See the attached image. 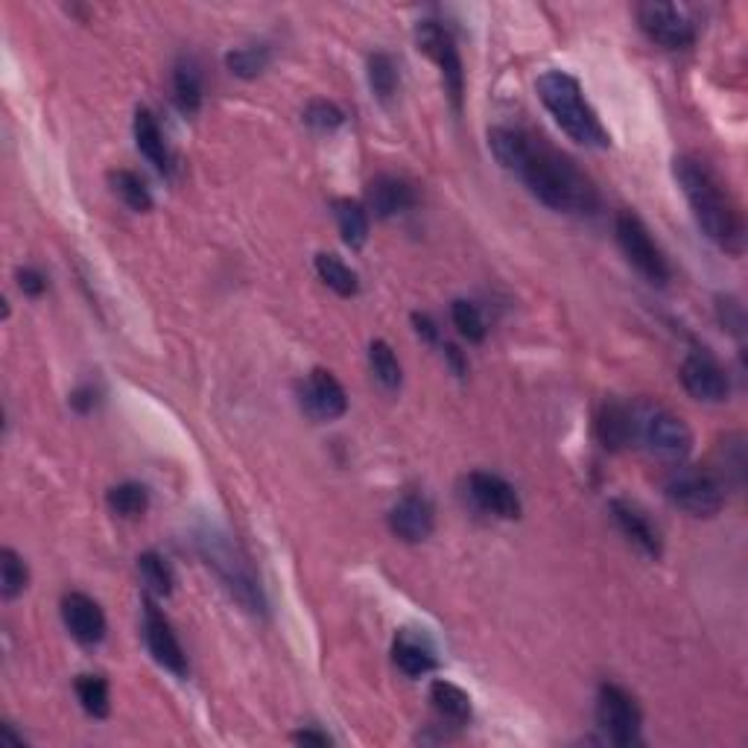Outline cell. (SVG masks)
Here are the masks:
<instances>
[{"mask_svg": "<svg viewBox=\"0 0 748 748\" xmlns=\"http://www.w3.org/2000/svg\"><path fill=\"white\" fill-rule=\"evenodd\" d=\"M489 147L497 164L503 167L506 173L518 176L529 193L550 211L579 213V217L597 213V184L568 156L547 147L541 138L523 129L495 127L489 132Z\"/></svg>", "mask_w": 748, "mask_h": 748, "instance_id": "6da1fadb", "label": "cell"}, {"mask_svg": "<svg viewBox=\"0 0 748 748\" xmlns=\"http://www.w3.org/2000/svg\"><path fill=\"white\" fill-rule=\"evenodd\" d=\"M672 176L678 188L685 193L687 206L694 211L696 226L710 243L719 246L722 252L740 255L746 246V226L742 213L731 193L722 188V181L714 176L708 164H701L699 158L681 156L672 161Z\"/></svg>", "mask_w": 748, "mask_h": 748, "instance_id": "7a4b0ae2", "label": "cell"}, {"mask_svg": "<svg viewBox=\"0 0 748 748\" xmlns=\"http://www.w3.org/2000/svg\"><path fill=\"white\" fill-rule=\"evenodd\" d=\"M197 550L237 606L255 617H267V597L252 561L226 529L217 523H202L197 529Z\"/></svg>", "mask_w": 748, "mask_h": 748, "instance_id": "3957f363", "label": "cell"}, {"mask_svg": "<svg viewBox=\"0 0 748 748\" xmlns=\"http://www.w3.org/2000/svg\"><path fill=\"white\" fill-rule=\"evenodd\" d=\"M536 91L543 109L550 111V118L559 123V129L570 141L588 147V150L611 147V134L606 132L594 106L585 100L579 79L565 71H547L538 77Z\"/></svg>", "mask_w": 748, "mask_h": 748, "instance_id": "277c9868", "label": "cell"}, {"mask_svg": "<svg viewBox=\"0 0 748 748\" xmlns=\"http://www.w3.org/2000/svg\"><path fill=\"white\" fill-rule=\"evenodd\" d=\"M629 410L631 445H640L649 457L670 465H681L690 457L694 433L685 425V418L676 416L658 401H635L629 403Z\"/></svg>", "mask_w": 748, "mask_h": 748, "instance_id": "5b68a950", "label": "cell"}, {"mask_svg": "<svg viewBox=\"0 0 748 748\" xmlns=\"http://www.w3.org/2000/svg\"><path fill=\"white\" fill-rule=\"evenodd\" d=\"M667 497L676 509L694 515V518H714L725 506V486L717 471L678 468L667 480Z\"/></svg>", "mask_w": 748, "mask_h": 748, "instance_id": "8992f818", "label": "cell"}, {"mask_svg": "<svg viewBox=\"0 0 748 748\" xmlns=\"http://www.w3.org/2000/svg\"><path fill=\"white\" fill-rule=\"evenodd\" d=\"M615 235L617 243H620L622 255L629 258V263L638 269L640 276L649 281V285L664 287L670 281V263L664 258V252L658 249V243L652 240L649 229L644 226L638 213L620 211L615 220Z\"/></svg>", "mask_w": 748, "mask_h": 748, "instance_id": "52a82bcc", "label": "cell"}, {"mask_svg": "<svg viewBox=\"0 0 748 748\" xmlns=\"http://www.w3.org/2000/svg\"><path fill=\"white\" fill-rule=\"evenodd\" d=\"M597 725L615 746H635L640 740L644 714L629 690L617 685H602L597 696Z\"/></svg>", "mask_w": 748, "mask_h": 748, "instance_id": "ba28073f", "label": "cell"}, {"mask_svg": "<svg viewBox=\"0 0 748 748\" xmlns=\"http://www.w3.org/2000/svg\"><path fill=\"white\" fill-rule=\"evenodd\" d=\"M416 44L425 56H430L441 71V82H445V91H448L450 103L453 109H462V94H465V71L462 59H459L457 41L450 36V30L439 21H421L416 27Z\"/></svg>", "mask_w": 748, "mask_h": 748, "instance_id": "9c48e42d", "label": "cell"}, {"mask_svg": "<svg viewBox=\"0 0 748 748\" xmlns=\"http://www.w3.org/2000/svg\"><path fill=\"white\" fill-rule=\"evenodd\" d=\"M638 24L655 44L667 50H685L696 41V24L676 3H640Z\"/></svg>", "mask_w": 748, "mask_h": 748, "instance_id": "30bf717a", "label": "cell"}, {"mask_svg": "<svg viewBox=\"0 0 748 748\" xmlns=\"http://www.w3.org/2000/svg\"><path fill=\"white\" fill-rule=\"evenodd\" d=\"M143 640H147V649L156 658V664H161L176 678H188V655L181 649L170 620L161 615V608L152 599H143Z\"/></svg>", "mask_w": 748, "mask_h": 748, "instance_id": "8fae6325", "label": "cell"}, {"mask_svg": "<svg viewBox=\"0 0 748 748\" xmlns=\"http://www.w3.org/2000/svg\"><path fill=\"white\" fill-rule=\"evenodd\" d=\"M681 383L687 395L705 403H722L731 395V380L708 351H694L681 362Z\"/></svg>", "mask_w": 748, "mask_h": 748, "instance_id": "7c38bea8", "label": "cell"}, {"mask_svg": "<svg viewBox=\"0 0 748 748\" xmlns=\"http://www.w3.org/2000/svg\"><path fill=\"white\" fill-rule=\"evenodd\" d=\"M301 410L308 412L313 421H333V418L346 416L348 395L331 371L313 369L308 380L299 387Z\"/></svg>", "mask_w": 748, "mask_h": 748, "instance_id": "4fadbf2b", "label": "cell"}, {"mask_svg": "<svg viewBox=\"0 0 748 748\" xmlns=\"http://www.w3.org/2000/svg\"><path fill=\"white\" fill-rule=\"evenodd\" d=\"M468 495L482 512L495 515V518L503 520H518L520 518V497L515 491V486L497 477L489 471H473L468 477Z\"/></svg>", "mask_w": 748, "mask_h": 748, "instance_id": "5bb4252c", "label": "cell"}, {"mask_svg": "<svg viewBox=\"0 0 748 748\" xmlns=\"http://www.w3.org/2000/svg\"><path fill=\"white\" fill-rule=\"evenodd\" d=\"M436 512L430 500L421 495H407L392 506L389 512V529L407 543H421L433 536Z\"/></svg>", "mask_w": 748, "mask_h": 748, "instance_id": "9a60e30c", "label": "cell"}, {"mask_svg": "<svg viewBox=\"0 0 748 748\" xmlns=\"http://www.w3.org/2000/svg\"><path fill=\"white\" fill-rule=\"evenodd\" d=\"M62 620L73 640L82 646H97L106 638V615L88 594H64L62 597Z\"/></svg>", "mask_w": 748, "mask_h": 748, "instance_id": "2e32d148", "label": "cell"}, {"mask_svg": "<svg viewBox=\"0 0 748 748\" xmlns=\"http://www.w3.org/2000/svg\"><path fill=\"white\" fill-rule=\"evenodd\" d=\"M611 518H615V523L620 527L622 536L629 538L644 556H649V559H661L664 552L661 532H658L652 518H649L638 503H631V500H611Z\"/></svg>", "mask_w": 748, "mask_h": 748, "instance_id": "e0dca14e", "label": "cell"}, {"mask_svg": "<svg viewBox=\"0 0 748 748\" xmlns=\"http://www.w3.org/2000/svg\"><path fill=\"white\" fill-rule=\"evenodd\" d=\"M366 199H369L371 213L378 220H389V217H398V213L416 208V190H412L410 181L398 179V176H378L369 184Z\"/></svg>", "mask_w": 748, "mask_h": 748, "instance_id": "ac0fdd59", "label": "cell"}, {"mask_svg": "<svg viewBox=\"0 0 748 748\" xmlns=\"http://www.w3.org/2000/svg\"><path fill=\"white\" fill-rule=\"evenodd\" d=\"M134 143H138L141 156L147 158L164 179L173 176V158H170V150H167L164 132H161L158 120L152 118L147 109L134 111Z\"/></svg>", "mask_w": 748, "mask_h": 748, "instance_id": "d6986e66", "label": "cell"}, {"mask_svg": "<svg viewBox=\"0 0 748 748\" xmlns=\"http://www.w3.org/2000/svg\"><path fill=\"white\" fill-rule=\"evenodd\" d=\"M392 661L395 667L410 678H421L436 670V652L433 646L425 638H418L412 631H401L392 644Z\"/></svg>", "mask_w": 748, "mask_h": 748, "instance_id": "ffe728a7", "label": "cell"}, {"mask_svg": "<svg viewBox=\"0 0 748 748\" xmlns=\"http://www.w3.org/2000/svg\"><path fill=\"white\" fill-rule=\"evenodd\" d=\"M597 439L606 450H622L631 445V410L629 403L608 398L597 412Z\"/></svg>", "mask_w": 748, "mask_h": 748, "instance_id": "44dd1931", "label": "cell"}, {"mask_svg": "<svg viewBox=\"0 0 748 748\" xmlns=\"http://www.w3.org/2000/svg\"><path fill=\"white\" fill-rule=\"evenodd\" d=\"M173 103L181 114L193 118L202 109V73L193 59H179L173 68Z\"/></svg>", "mask_w": 748, "mask_h": 748, "instance_id": "7402d4cb", "label": "cell"}, {"mask_svg": "<svg viewBox=\"0 0 748 748\" xmlns=\"http://www.w3.org/2000/svg\"><path fill=\"white\" fill-rule=\"evenodd\" d=\"M430 701H433V708L439 710V717H445L448 722L465 725L471 722V696L465 694L462 687H457L453 681H433L430 685Z\"/></svg>", "mask_w": 748, "mask_h": 748, "instance_id": "603a6c76", "label": "cell"}, {"mask_svg": "<svg viewBox=\"0 0 748 748\" xmlns=\"http://www.w3.org/2000/svg\"><path fill=\"white\" fill-rule=\"evenodd\" d=\"M333 217H337L342 243L351 246V249H362L369 240V213H366V208L360 202H351V199H337Z\"/></svg>", "mask_w": 748, "mask_h": 748, "instance_id": "cb8c5ba5", "label": "cell"}, {"mask_svg": "<svg viewBox=\"0 0 748 748\" xmlns=\"http://www.w3.org/2000/svg\"><path fill=\"white\" fill-rule=\"evenodd\" d=\"M316 272H319L325 285L331 287L333 292H339V296H346V299L357 296V290H360L357 272L351 267H346L337 255H316Z\"/></svg>", "mask_w": 748, "mask_h": 748, "instance_id": "d4e9b609", "label": "cell"}, {"mask_svg": "<svg viewBox=\"0 0 748 748\" xmlns=\"http://www.w3.org/2000/svg\"><path fill=\"white\" fill-rule=\"evenodd\" d=\"M106 503H109V509L118 515V518L134 520L150 509V495H147V489L138 486V482H120V486L109 489Z\"/></svg>", "mask_w": 748, "mask_h": 748, "instance_id": "484cf974", "label": "cell"}, {"mask_svg": "<svg viewBox=\"0 0 748 748\" xmlns=\"http://www.w3.org/2000/svg\"><path fill=\"white\" fill-rule=\"evenodd\" d=\"M109 181L111 190L123 199V206L132 208V211L138 213L152 211V193L150 188L143 184L141 176L132 173V170H114V173H109Z\"/></svg>", "mask_w": 748, "mask_h": 748, "instance_id": "4316f807", "label": "cell"}, {"mask_svg": "<svg viewBox=\"0 0 748 748\" xmlns=\"http://www.w3.org/2000/svg\"><path fill=\"white\" fill-rule=\"evenodd\" d=\"M369 366H371V375H375V380H378L380 387L389 389V392L401 389V380H403L401 362H398V357H395L389 342H383V339H375V342H371Z\"/></svg>", "mask_w": 748, "mask_h": 748, "instance_id": "83f0119b", "label": "cell"}, {"mask_svg": "<svg viewBox=\"0 0 748 748\" xmlns=\"http://www.w3.org/2000/svg\"><path fill=\"white\" fill-rule=\"evenodd\" d=\"M27 585H30V570H27L24 559L12 547H3L0 550V594L3 599L21 597Z\"/></svg>", "mask_w": 748, "mask_h": 748, "instance_id": "f1b7e54d", "label": "cell"}, {"mask_svg": "<svg viewBox=\"0 0 748 748\" xmlns=\"http://www.w3.org/2000/svg\"><path fill=\"white\" fill-rule=\"evenodd\" d=\"M138 574H141L143 585H147V591L152 597L164 599L173 594V570H170V565L158 552H143V556H138Z\"/></svg>", "mask_w": 748, "mask_h": 748, "instance_id": "f546056e", "label": "cell"}, {"mask_svg": "<svg viewBox=\"0 0 748 748\" xmlns=\"http://www.w3.org/2000/svg\"><path fill=\"white\" fill-rule=\"evenodd\" d=\"M272 62V50L267 44H252V48H237L226 56V68L240 79H258Z\"/></svg>", "mask_w": 748, "mask_h": 748, "instance_id": "4dcf8cb0", "label": "cell"}, {"mask_svg": "<svg viewBox=\"0 0 748 748\" xmlns=\"http://www.w3.org/2000/svg\"><path fill=\"white\" fill-rule=\"evenodd\" d=\"M398 82H401V77H398V64H395L392 56L371 53L369 56V86L380 103H389V100H392L395 91H398Z\"/></svg>", "mask_w": 748, "mask_h": 748, "instance_id": "1f68e13d", "label": "cell"}, {"mask_svg": "<svg viewBox=\"0 0 748 748\" xmlns=\"http://www.w3.org/2000/svg\"><path fill=\"white\" fill-rule=\"evenodd\" d=\"M77 699L88 717L106 719L109 717V685L100 676H79L77 678Z\"/></svg>", "mask_w": 748, "mask_h": 748, "instance_id": "d6a6232c", "label": "cell"}, {"mask_svg": "<svg viewBox=\"0 0 748 748\" xmlns=\"http://www.w3.org/2000/svg\"><path fill=\"white\" fill-rule=\"evenodd\" d=\"M450 319L457 325V331L462 333L468 342H482L486 339V322H482V313L477 305L471 301L457 299L450 305Z\"/></svg>", "mask_w": 748, "mask_h": 748, "instance_id": "836d02e7", "label": "cell"}, {"mask_svg": "<svg viewBox=\"0 0 748 748\" xmlns=\"http://www.w3.org/2000/svg\"><path fill=\"white\" fill-rule=\"evenodd\" d=\"M305 123L319 132H333L346 123V111L339 109V106L328 103V100H313V103L305 109Z\"/></svg>", "mask_w": 748, "mask_h": 748, "instance_id": "e575fe53", "label": "cell"}, {"mask_svg": "<svg viewBox=\"0 0 748 748\" xmlns=\"http://www.w3.org/2000/svg\"><path fill=\"white\" fill-rule=\"evenodd\" d=\"M717 313H719V322H722L728 331L740 337L742 328H746V313H742L740 301L731 299V296H725V299L717 301Z\"/></svg>", "mask_w": 748, "mask_h": 748, "instance_id": "d590c367", "label": "cell"}, {"mask_svg": "<svg viewBox=\"0 0 748 748\" xmlns=\"http://www.w3.org/2000/svg\"><path fill=\"white\" fill-rule=\"evenodd\" d=\"M18 287L27 292V296H41L48 290V278L41 276L39 269H18Z\"/></svg>", "mask_w": 748, "mask_h": 748, "instance_id": "8d00e7d4", "label": "cell"}, {"mask_svg": "<svg viewBox=\"0 0 748 748\" xmlns=\"http://www.w3.org/2000/svg\"><path fill=\"white\" fill-rule=\"evenodd\" d=\"M71 407L77 412H91L97 407V392L94 387H79L77 392L71 395Z\"/></svg>", "mask_w": 748, "mask_h": 748, "instance_id": "74e56055", "label": "cell"}, {"mask_svg": "<svg viewBox=\"0 0 748 748\" xmlns=\"http://www.w3.org/2000/svg\"><path fill=\"white\" fill-rule=\"evenodd\" d=\"M412 325H416L418 337L427 339V342H436V339H439V331H436L433 319H430L427 313H412Z\"/></svg>", "mask_w": 748, "mask_h": 748, "instance_id": "f35d334b", "label": "cell"}, {"mask_svg": "<svg viewBox=\"0 0 748 748\" xmlns=\"http://www.w3.org/2000/svg\"><path fill=\"white\" fill-rule=\"evenodd\" d=\"M292 740L305 742V746H331V737H328V734H319V731H299Z\"/></svg>", "mask_w": 748, "mask_h": 748, "instance_id": "ab89813d", "label": "cell"}, {"mask_svg": "<svg viewBox=\"0 0 748 748\" xmlns=\"http://www.w3.org/2000/svg\"><path fill=\"white\" fill-rule=\"evenodd\" d=\"M445 357H448L450 366H453V369H457L459 378H462L465 371H468V366H465L462 355H459V348H457V346H445Z\"/></svg>", "mask_w": 748, "mask_h": 748, "instance_id": "60d3db41", "label": "cell"}]
</instances>
